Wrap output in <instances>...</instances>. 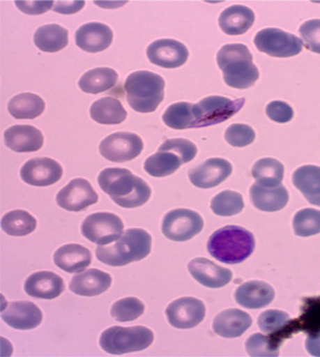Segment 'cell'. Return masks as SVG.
Returning a JSON list of instances; mask_svg holds the SVG:
<instances>
[{"label":"cell","instance_id":"30bf717a","mask_svg":"<svg viewBox=\"0 0 320 357\" xmlns=\"http://www.w3.org/2000/svg\"><path fill=\"white\" fill-rule=\"evenodd\" d=\"M204 220L199 213L190 209L168 212L162 223V231L169 240L185 242L201 233Z\"/></svg>","mask_w":320,"mask_h":357},{"label":"cell","instance_id":"cb8c5ba5","mask_svg":"<svg viewBox=\"0 0 320 357\" xmlns=\"http://www.w3.org/2000/svg\"><path fill=\"white\" fill-rule=\"evenodd\" d=\"M250 198L261 211L276 212L286 207L289 202V192L282 185L271 188L256 183L250 188Z\"/></svg>","mask_w":320,"mask_h":357},{"label":"cell","instance_id":"e575fe53","mask_svg":"<svg viewBox=\"0 0 320 357\" xmlns=\"http://www.w3.org/2000/svg\"><path fill=\"white\" fill-rule=\"evenodd\" d=\"M36 219L24 210H14L2 218L1 229L13 236H24L35 231Z\"/></svg>","mask_w":320,"mask_h":357},{"label":"cell","instance_id":"836d02e7","mask_svg":"<svg viewBox=\"0 0 320 357\" xmlns=\"http://www.w3.org/2000/svg\"><path fill=\"white\" fill-rule=\"evenodd\" d=\"M252 175L263 187H277L284 179V167L278 160L263 158L254 164Z\"/></svg>","mask_w":320,"mask_h":357},{"label":"cell","instance_id":"484cf974","mask_svg":"<svg viewBox=\"0 0 320 357\" xmlns=\"http://www.w3.org/2000/svg\"><path fill=\"white\" fill-rule=\"evenodd\" d=\"M91 251L77 244L65 245L54 255L56 266L69 273H81L91 264Z\"/></svg>","mask_w":320,"mask_h":357},{"label":"cell","instance_id":"8d00e7d4","mask_svg":"<svg viewBox=\"0 0 320 357\" xmlns=\"http://www.w3.org/2000/svg\"><path fill=\"white\" fill-rule=\"evenodd\" d=\"M245 204L240 192L224 190L219 192L211 201V209L216 215L232 216L242 212Z\"/></svg>","mask_w":320,"mask_h":357},{"label":"cell","instance_id":"5b68a950","mask_svg":"<svg viewBox=\"0 0 320 357\" xmlns=\"http://www.w3.org/2000/svg\"><path fill=\"white\" fill-rule=\"evenodd\" d=\"M165 81L150 71H137L125 81L124 91L129 106L138 113H152L164 100Z\"/></svg>","mask_w":320,"mask_h":357},{"label":"cell","instance_id":"b9f144b4","mask_svg":"<svg viewBox=\"0 0 320 357\" xmlns=\"http://www.w3.org/2000/svg\"><path fill=\"white\" fill-rule=\"evenodd\" d=\"M254 129L249 125L232 124L225 131V140L232 146L243 148L255 140Z\"/></svg>","mask_w":320,"mask_h":357},{"label":"cell","instance_id":"4fadbf2b","mask_svg":"<svg viewBox=\"0 0 320 357\" xmlns=\"http://www.w3.org/2000/svg\"><path fill=\"white\" fill-rule=\"evenodd\" d=\"M98 196L91 183L83 178L73 179L56 195V203L67 211L79 212L98 203Z\"/></svg>","mask_w":320,"mask_h":357},{"label":"cell","instance_id":"60d3db41","mask_svg":"<svg viewBox=\"0 0 320 357\" xmlns=\"http://www.w3.org/2000/svg\"><path fill=\"white\" fill-rule=\"evenodd\" d=\"M290 315L284 311L268 310L260 314L258 326L265 334H273L282 328L288 326L290 323Z\"/></svg>","mask_w":320,"mask_h":357},{"label":"cell","instance_id":"f6af8a7d","mask_svg":"<svg viewBox=\"0 0 320 357\" xmlns=\"http://www.w3.org/2000/svg\"><path fill=\"white\" fill-rule=\"evenodd\" d=\"M266 114L276 123H288L294 117V109L282 100H273L266 107Z\"/></svg>","mask_w":320,"mask_h":357},{"label":"cell","instance_id":"603a6c76","mask_svg":"<svg viewBox=\"0 0 320 357\" xmlns=\"http://www.w3.org/2000/svg\"><path fill=\"white\" fill-rule=\"evenodd\" d=\"M112 277L100 269H89L74 275L70 282V290L79 296L93 297L106 292L111 287Z\"/></svg>","mask_w":320,"mask_h":357},{"label":"cell","instance_id":"7402d4cb","mask_svg":"<svg viewBox=\"0 0 320 357\" xmlns=\"http://www.w3.org/2000/svg\"><path fill=\"white\" fill-rule=\"evenodd\" d=\"M65 290V284L60 275L52 271L33 273L25 282V291L31 297L39 299H56Z\"/></svg>","mask_w":320,"mask_h":357},{"label":"cell","instance_id":"8992f818","mask_svg":"<svg viewBox=\"0 0 320 357\" xmlns=\"http://www.w3.org/2000/svg\"><path fill=\"white\" fill-rule=\"evenodd\" d=\"M153 333L146 326H112L100 336V347L109 354L121 356L142 351L152 345Z\"/></svg>","mask_w":320,"mask_h":357},{"label":"cell","instance_id":"bcb514c9","mask_svg":"<svg viewBox=\"0 0 320 357\" xmlns=\"http://www.w3.org/2000/svg\"><path fill=\"white\" fill-rule=\"evenodd\" d=\"M302 325L306 328H312L315 334L320 332V298L312 300L305 312V317L302 319Z\"/></svg>","mask_w":320,"mask_h":357},{"label":"cell","instance_id":"ba28073f","mask_svg":"<svg viewBox=\"0 0 320 357\" xmlns=\"http://www.w3.org/2000/svg\"><path fill=\"white\" fill-rule=\"evenodd\" d=\"M254 43L261 52L273 58H291L303 50L301 39L277 28L261 30L256 34Z\"/></svg>","mask_w":320,"mask_h":357},{"label":"cell","instance_id":"2e32d148","mask_svg":"<svg viewBox=\"0 0 320 357\" xmlns=\"http://www.w3.org/2000/svg\"><path fill=\"white\" fill-rule=\"evenodd\" d=\"M232 172V166L222 158H212L192 168L188 173L190 183L199 188H212L227 181Z\"/></svg>","mask_w":320,"mask_h":357},{"label":"cell","instance_id":"7c38bea8","mask_svg":"<svg viewBox=\"0 0 320 357\" xmlns=\"http://www.w3.org/2000/svg\"><path fill=\"white\" fill-rule=\"evenodd\" d=\"M166 315L169 323L174 328H195L205 319V304L197 298H181L169 304Z\"/></svg>","mask_w":320,"mask_h":357},{"label":"cell","instance_id":"e0dca14e","mask_svg":"<svg viewBox=\"0 0 320 357\" xmlns=\"http://www.w3.org/2000/svg\"><path fill=\"white\" fill-rule=\"evenodd\" d=\"M188 267L192 278L208 288H222L232 279L231 271L206 258H196L188 264Z\"/></svg>","mask_w":320,"mask_h":357},{"label":"cell","instance_id":"52a82bcc","mask_svg":"<svg viewBox=\"0 0 320 357\" xmlns=\"http://www.w3.org/2000/svg\"><path fill=\"white\" fill-rule=\"evenodd\" d=\"M245 98L230 100L223 96H208L192 107L194 128L222 123L242 109Z\"/></svg>","mask_w":320,"mask_h":357},{"label":"cell","instance_id":"d6a6232c","mask_svg":"<svg viewBox=\"0 0 320 357\" xmlns=\"http://www.w3.org/2000/svg\"><path fill=\"white\" fill-rule=\"evenodd\" d=\"M183 161L172 151L160 150L144 162V170L153 177H165L173 174L183 165Z\"/></svg>","mask_w":320,"mask_h":357},{"label":"cell","instance_id":"ffe728a7","mask_svg":"<svg viewBox=\"0 0 320 357\" xmlns=\"http://www.w3.org/2000/svg\"><path fill=\"white\" fill-rule=\"evenodd\" d=\"M6 325L17 330H32L43 321V312L32 302H13L1 314Z\"/></svg>","mask_w":320,"mask_h":357},{"label":"cell","instance_id":"83f0119b","mask_svg":"<svg viewBox=\"0 0 320 357\" xmlns=\"http://www.w3.org/2000/svg\"><path fill=\"white\" fill-rule=\"evenodd\" d=\"M293 183L312 205L320 207V167L302 166L293 174Z\"/></svg>","mask_w":320,"mask_h":357},{"label":"cell","instance_id":"1f68e13d","mask_svg":"<svg viewBox=\"0 0 320 357\" xmlns=\"http://www.w3.org/2000/svg\"><path fill=\"white\" fill-rule=\"evenodd\" d=\"M45 109V100L34 93L17 94L8 102V112L15 119H35L39 117Z\"/></svg>","mask_w":320,"mask_h":357},{"label":"cell","instance_id":"8fae6325","mask_svg":"<svg viewBox=\"0 0 320 357\" xmlns=\"http://www.w3.org/2000/svg\"><path fill=\"white\" fill-rule=\"evenodd\" d=\"M144 150V142L135 133L116 132L109 135L100 144V155L115 163L131 161Z\"/></svg>","mask_w":320,"mask_h":357},{"label":"cell","instance_id":"277c9868","mask_svg":"<svg viewBox=\"0 0 320 357\" xmlns=\"http://www.w3.org/2000/svg\"><path fill=\"white\" fill-rule=\"evenodd\" d=\"M152 236L144 229H127L114 244L98 246L96 257L109 266H124L139 261L151 253Z\"/></svg>","mask_w":320,"mask_h":357},{"label":"cell","instance_id":"9c48e42d","mask_svg":"<svg viewBox=\"0 0 320 357\" xmlns=\"http://www.w3.org/2000/svg\"><path fill=\"white\" fill-rule=\"evenodd\" d=\"M124 231L121 218L115 214L100 212L85 218L81 227L83 236L98 246L111 244L119 240Z\"/></svg>","mask_w":320,"mask_h":357},{"label":"cell","instance_id":"9a60e30c","mask_svg":"<svg viewBox=\"0 0 320 357\" xmlns=\"http://www.w3.org/2000/svg\"><path fill=\"white\" fill-rule=\"evenodd\" d=\"M150 62L167 69L181 67L188 61L190 52L183 43L174 39H160L153 41L146 50Z\"/></svg>","mask_w":320,"mask_h":357},{"label":"cell","instance_id":"4316f807","mask_svg":"<svg viewBox=\"0 0 320 357\" xmlns=\"http://www.w3.org/2000/svg\"><path fill=\"white\" fill-rule=\"evenodd\" d=\"M255 22V14L244 6H232L221 13L218 23L227 35L245 34Z\"/></svg>","mask_w":320,"mask_h":357},{"label":"cell","instance_id":"f35d334b","mask_svg":"<svg viewBox=\"0 0 320 357\" xmlns=\"http://www.w3.org/2000/svg\"><path fill=\"white\" fill-rule=\"evenodd\" d=\"M144 304L135 297L124 298L112 306L111 314L116 321H132L144 314Z\"/></svg>","mask_w":320,"mask_h":357},{"label":"cell","instance_id":"7dc6e473","mask_svg":"<svg viewBox=\"0 0 320 357\" xmlns=\"http://www.w3.org/2000/svg\"><path fill=\"white\" fill-rule=\"evenodd\" d=\"M54 1H17L15 6L22 10L29 15H39L47 12L50 8H54Z\"/></svg>","mask_w":320,"mask_h":357},{"label":"cell","instance_id":"7a4b0ae2","mask_svg":"<svg viewBox=\"0 0 320 357\" xmlns=\"http://www.w3.org/2000/svg\"><path fill=\"white\" fill-rule=\"evenodd\" d=\"M255 249L253 234L236 225L215 231L208 241V252L218 261L238 264L245 261Z\"/></svg>","mask_w":320,"mask_h":357},{"label":"cell","instance_id":"d4e9b609","mask_svg":"<svg viewBox=\"0 0 320 357\" xmlns=\"http://www.w3.org/2000/svg\"><path fill=\"white\" fill-rule=\"evenodd\" d=\"M252 326V319L247 312L240 310H227L215 317L213 330L224 338H238Z\"/></svg>","mask_w":320,"mask_h":357},{"label":"cell","instance_id":"d6986e66","mask_svg":"<svg viewBox=\"0 0 320 357\" xmlns=\"http://www.w3.org/2000/svg\"><path fill=\"white\" fill-rule=\"evenodd\" d=\"M113 31L102 23H87L76 31L77 47L87 52H100L106 50L113 41Z\"/></svg>","mask_w":320,"mask_h":357},{"label":"cell","instance_id":"f1b7e54d","mask_svg":"<svg viewBox=\"0 0 320 357\" xmlns=\"http://www.w3.org/2000/svg\"><path fill=\"white\" fill-rule=\"evenodd\" d=\"M119 75L111 68H96L83 74L79 79L81 91L86 93L98 94L109 91L118 82Z\"/></svg>","mask_w":320,"mask_h":357},{"label":"cell","instance_id":"4dcf8cb0","mask_svg":"<svg viewBox=\"0 0 320 357\" xmlns=\"http://www.w3.org/2000/svg\"><path fill=\"white\" fill-rule=\"evenodd\" d=\"M91 116L98 123L116 125L124 122L127 112L118 98H102L92 104Z\"/></svg>","mask_w":320,"mask_h":357},{"label":"cell","instance_id":"ee69618b","mask_svg":"<svg viewBox=\"0 0 320 357\" xmlns=\"http://www.w3.org/2000/svg\"><path fill=\"white\" fill-rule=\"evenodd\" d=\"M307 50L320 54V19L309 20L299 29Z\"/></svg>","mask_w":320,"mask_h":357},{"label":"cell","instance_id":"5bb4252c","mask_svg":"<svg viewBox=\"0 0 320 357\" xmlns=\"http://www.w3.org/2000/svg\"><path fill=\"white\" fill-rule=\"evenodd\" d=\"M63 176V168L50 158H34L24 164L21 177L26 183L34 187L54 185Z\"/></svg>","mask_w":320,"mask_h":357},{"label":"cell","instance_id":"f546056e","mask_svg":"<svg viewBox=\"0 0 320 357\" xmlns=\"http://www.w3.org/2000/svg\"><path fill=\"white\" fill-rule=\"evenodd\" d=\"M34 43L41 52H58L69 43V32L58 24L45 25L35 32Z\"/></svg>","mask_w":320,"mask_h":357},{"label":"cell","instance_id":"ab89813d","mask_svg":"<svg viewBox=\"0 0 320 357\" xmlns=\"http://www.w3.org/2000/svg\"><path fill=\"white\" fill-rule=\"evenodd\" d=\"M245 349L251 356H278V344L273 338L254 334L245 342Z\"/></svg>","mask_w":320,"mask_h":357},{"label":"cell","instance_id":"44dd1931","mask_svg":"<svg viewBox=\"0 0 320 357\" xmlns=\"http://www.w3.org/2000/svg\"><path fill=\"white\" fill-rule=\"evenodd\" d=\"M275 296V290L271 284L260 280H251L238 287L234 298L243 307L259 310L269 305Z\"/></svg>","mask_w":320,"mask_h":357},{"label":"cell","instance_id":"74e56055","mask_svg":"<svg viewBox=\"0 0 320 357\" xmlns=\"http://www.w3.org/2000/svg\"><path fill=\"white\" fill-rule=\"evenodd\" d=\"M295 234L299 236H314L320 233V211L303 209L296 213L293 220Z\"/></svg>","mask_w":320,"mask_h":357},{"label":"cell","instance_id":"c3c4849f","mask_svg":"<svg viewBox=\"0 0 320 357\" xmlns=\"http://www.w3.org/2000/svg\"><path fill=\"white\" fill-rule=\"evenodd\" d=\"M306 349L311 356L320 357V333L309 335L306 340Z\"/></svg>","mask_w":320,"mask_h":357},{"label":"cell","instance_id":"ac0fdd59","mask_svg":"<svg viewBox=\"0 0 320 357\" xmlns=\"http://www.w3.org/2000/svg\"><path fill=\"white\" fill-rule=\"evenodd\" d=\"M4 144L17 153H32L43 146V135L31 125H15L4 131Z\"/></svg>","mask_w":320,"mask_h":357},{"label":"cell","instance_id":"3957f363","mask_svg":"<svg viewBox=\"0 0 320 357\" xmlns=\"http://www.w3.org/2000/svg\"><path fill=\"white\" fill-rule=\"evenodd\" d=\"M217 63L222 70L225 83L232 89H249L259 79V71L247 45H224L217 54Z\"/></svg>","mask_w":320,"mask_h":357},{"label":"cell","instance_id":"d590c367","mask_svg":"<svg viewBox=\"0 0 320 357\" xmlns=\"http://www.w3.org/2000/svg\"><path fill=\"white\" fill-rule=\"evenodd\" d=\"M192 107L194 105L185 102L171 105L164 113V123L176 130L194 128Z\"/></svg>","mask_w":320,"mask_h":357},{"label":"cell","instance_id":"6da1fadb","mask_svg":"<svg viewBox=\"0 0 320 357\" xmlns=\"http://www.w3.org/2000/svg\"><path fill=\"white\" fill-rule=\"evenodd\" d=\"M98 185L120 207L137 208L150 200L148 183L124 168H107L98 175Z\"/></svg>","mask_w":320,"mask_h":357},{"label":"cell","instance_id":"7bdbcfd3","mask_svg":"<svg viewBox=\"0 0 320 357\" xmlns=\"http://www.w3.org/2000/svg\"><path fill=\"white\" fill-rule=\"evenodd\" d=\"M160 150H169L174 152L183 159V164L188 163L195 159L198 153L196 144L190 140L184 139H173L166 140L160 146Z\"/></svg>","mask_w":320,"mask_h":357}]
</instances>
